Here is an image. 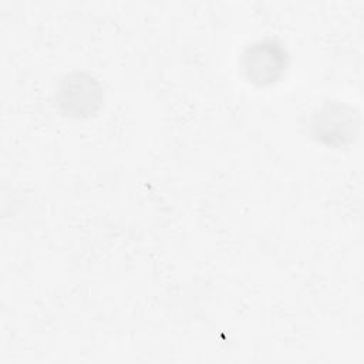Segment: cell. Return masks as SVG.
<instances>
[{"label":"cell","instance_id":"1","mask_svg":"<svg viewBox=\"0 0 364 364\" xmlns=\"http://www.w3.org/2000/svg\"><path fill=\"white\" fill-rule=\"evenodd\" d=\"M58 104L70 117L90 115L101 102L102 90L97 80L84 73L67 74L57 91Z\"/></svg>","mask_w":364,"mask_h":364},{"label":"cell","instance_id":"2","mask_svg":"<svg viewBox=\"0 0 364 364\" xmlns=\"http://www.w3.org/2000/svg\"><path fill=\"white\" fill-rule=\"evenodd\" d=\"M286 53L279 44L257 41L243 54L242 67L250 81L269 84L286 70Z\"/></svg>","mask_w":364,"mask_h":364}]
</instances>
